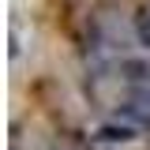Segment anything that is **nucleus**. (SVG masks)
Instances as JSON below:
<instances>
[{"mask_svg": "<svg viewBox=\"0 0 150 150\" xmlns=\"http://www.w3.org/2000/svg\"><path fill=\"white\" fill-rule=\"evenodd\" d=\"M120 79H124V90H128L131 105H146V109H150V56L124 60Z\"/></svg>", "mask_w": 150, "mask_h": 150, "instance_id": "f257e3e1", "label": "nucleus"}, {"mask_svg": "<svg viewBox=\"0 0 150 150\" xmlns=\"http://www.w3.org/2000/svg\"><path fill=\"white\" fill-rule=\"evenodd\" d=\"M143 131H146V116H116L109 124H101L98 128V143H135V139H143Z\"/></svg>", "mask_w": 150, "mask_h": 150, "instance_id": "f03ea898", "label": "nucleus"}, {"mask_svg": "<svg viewBox=\"0 0 150 150\" xmlns=\"http://www.w3.org/2000/svg\"><path fill=\"white\" fill-rule=\"evenodd\" d=\"M135 38H139V45L150 53V8H139L135 11Z\"/></svg>", "mask_w": 150, "mask_h": 150, "instance_id": "7ed1b4c3", "label": "nucleus"}]
</instances>
